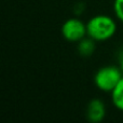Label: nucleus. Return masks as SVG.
<instances>
[{
  "label": "nucleus",
  "mask_w": 123,
  "mask_h": 123,
  "mask_svg": "<svg viewBox=\"0 0 123 123\" xmlns=\"http://www.w3.org/2000/svg\"><path fill=\"white\" fill-rule=\"evenodd\" d=\"M87 36L95 41L111 39L117 31V23L109 15L98 14L91 17L86 23Z\"/></svg>",
  "instance_id": "f257e3e1"
},
{
  "label": "nucleus",
  "mask_w": 123,
  "mask_h": 123,
  "mask_svg": "<svg viewBox=\"0 0 123 123\" xmlns=\"http://www.w3.org/2000/svg\"><path fill=\"white\" fill-rule=\"evenodd\" d=\"M123 77V72L117 66H105L96 71L94 83L102 92L111 93Z\"/></svg>",
  "instance_id": "f03ea898"
},
{
  "label": "nucleus",
  "mask_w": 123,
  "mask_h": 123,
  "mask_svg": "<svg viewBox=\"0 0 123 123\" xmlns=\"http://www.w3.org/2000/svg\"><path fill=\"white\" fill-rule=\"evenodd\" d=\"M62 35L67 41L79 42L87 35L86 24L76 17L69 18L62 26Z\"/></svg>",
  "instance_id": "7ed1b4c3"
},
{
  "label": "nucleus",
  "mask_w": 123,
  "mask_h": 123,
  "mask_svg": "<svg viewBox=\"0 0 123 123\" xmlns=\"http://www.w3.org/2000/svg\"><path fill=\"white\" fill-rule=\"evenodd\" d=\"M86 119L92 123H99L104 120L106 116V106L99 98H94L90 100L86 106Z\"/></svg>",
  "instance_id": "20e7f679"
},
{
  "label": "nucleus",
  "mask_w": 123,
  "mask_h": 123,
  "mask_svg": "<svg viewBox=\"0 0 123 123\" xmlns=\"http://www.w3.org/2000/svg\"><path fill=\"white\" fill-rule=\"evenodd\" d=\"M96 41L93 40L92 38H90L87 36V38H83L82 40L79 41L78 44V52L80 53V55L82 56H91L94 53V51L96 50Z\"/></svg>",
  "instance_id": "39448f33"
},
{
  "label": "nucleus",
  "mask_w": 123,
  "mask_h": 123,
  "mask_svg": "<svg viewBox=\"0 0 123 123\" xmlns=\"http://www.w3.org/2000/svg\"><path fill=\"white\" fill-rule=\"evenodd\" d=\"M111 102L118 110L123 111V77L111 92Z\"/></svg>",
  "instance_id": "423d86ee"
},
{
  "label": "nucleus",
  "mask_w": 123,
  "mask_h": 123,
  "mask_svg": "<svg viewBox=\"0 0 123 123\" xmlns=\"http://www.w3.org/2000/svg\"><path fill=\"white\" fill-rule=\"evenodd\" d=\"M113 11H115L116 17L123 23V0H115L113 1Z\"/></svg>",
  "instance_id": "0eeeda50"
},
{
  "label": "nucleus",
  "mask_w": 123,
  "mask_h": 123,
  "mask_svg": "<svg viewBox=\"0 0 123 123\" xmlns=\"http://www.w3.org/2000/svg\"><path fill=\"white\" fill-rule=\"evenodd\" d=\"M119 67H120V69L122 70V72H123V51H122V53L120 54V58H119Z\"/></svg>",
  "instance_id": "6e6552de"
}]
</instances>
